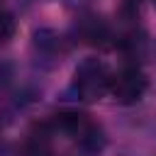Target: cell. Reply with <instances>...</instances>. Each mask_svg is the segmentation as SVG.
Instances as JSON below:
<instances>
[{
  "instance_id": "obj_1",
  "label": "cell",
  "mask_w": 156,
  "mask_h": 156,
  "mask_svg": "<svg viewBox=\"0 0 156 156\" xmlns=\"http://www.w3.org/2000/svg\"><path fill=\"white\" fill-rule=\"evenodd\" d=\"M105 134L88 115L61 112L37 124L27 139L29 156H98Z\"/></svg>"
},
{
  "instance_id": "obj_4",
  "label": "cell",
  "mask_w": 156,
  "mask_h": 156,
  "mask_svg": "<svg viewBox=\"0 0 156 156\" xmlns=\"http://www.w3.org/2000/svg\"><path fill=\"white\" fill-rule=\"evenodd\" d=\"M154 5H156V0H154Z\"/></svg>"
},
{
  "instance_id": "obj_2",
  "label": "cell",
  "mask_w": 156,
  "mask_h": 156,
  "mask_svg": "<svg viewBox=\"0 0 156 156\" xmlns=\"http://www.w3.org/2000/svg\"><path fill=\"white\" fill-rule=\"evenodd\" d=\"M112 73L100 58H83L71 78V93L80 102H98L110 93Z\"/></svg>"
},
{
  "instance_id": "obj_3",
  "label": "cell",
  "mask_w": 156,
  "mask_h": 156,
  "mask_svg": "<svg viewBox=\"0 0 156 156\" xmlns=\"http://www.w3.org/2000/svg\"><path fill=\"white\" fill-rule=\"evenodd\" d=\"M149 88V80L139 66H124L117 73H112L110 80V95L117 105H136Z\"/></svg>"
}]
</instances>
